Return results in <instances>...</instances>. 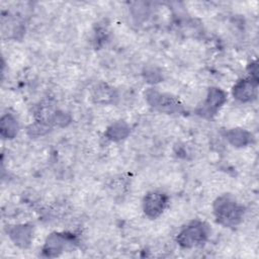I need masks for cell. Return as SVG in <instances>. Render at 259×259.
<instances>
[{"mask_svg": "<svg viewBox=\"0 0 259 259\" xmlns=\"http://www.w3.org/2000/svg\"><path fill=\"white\" fill-rule=\"evenodd\" d=\"M130 126L124 121H115L110 126L107 127L105 136L111 141H121L130 135Z\"/></svg>", "mask_w": 259, "mask_h": 259, "instance_id": "11", "label": "cell"}, {"mask_svg": "<svg viewBox=\"0 0 259 259\" xmlns=\"http://www.w3.org/2000/svg\"><path fill=\"white\" fill-rule=\"evenodd\" d=\"M208 227L201 222H193L183 228L177 236V243L183 248H193L202 245L208 237Z\"/></svg>", "mask_w": 259, "mask_h": 259, "instance_id": "2", "label": "cell"}, {"mask_svg": "<svg viewBox=\"0 0 259 259\" xmlns=\"http://www.w3.org/2000/svg\"><path fill=\"white\" fill-rule=\"evenodd\" d=\"M147 102L155 109L165 113H180L183 111V106L178 99L169 95L160 93L154 89H149L145 93Z\"/></svg>", "mask_w": 259, "mask_h": 259, "instance_id": "3", "label": "cell"}, {"mask_svg": "<svg viewBox=\"0 0 259 259\" xmlns=\"http://www.w3.org/2000/svg\"><path fill=\"white\" fill-rule=\"evenodd\" d=\"M226 100V93L220 88L212 87L208 90L205 100L196 109V112L198 115L204 118H211L213 115L217 114L218 110L223 106Z\"/></svg>", "mask_w": 259, "mask_h": 259, "instance_id": "4", "label": "cell"}, {"mask_svg": "<svg viewBox=\"0 0 259 259\" xmlns=\"http://www.w3.org/2000/svg\"><path fill=\"white\" fill-rule=\"evenodd\" d=\"M257 80V77H251L239 81L233 88L234 97L242 102L251 101L256 95L258 85Z\"/></svg>", "mask_w": 259, "mask_h": 259, "instance_id": "8", "label": "cell"}, {"mask_svg": "<svg viewBox=\"0 0 259 259\" xmlns=\"http://www.w3.org/2000/svg\"><path fill=\"white\" fill-rule=\"evenodd\" d=\"M213 213L219 224L224 227L239 225L244 215V207L230 194L219 196L213 202Z\"/></svg>", "mask_w": 259, "mask_h": 259, "instance_id": "1", "label": "cell"}, {"mask_svg": "<svg viewBox=\"0 0 259 259\" xmlns=\"http://www.w3.org/2000/svg\"><path fill=\"white\" fill-rule=\"evenodd\" d=\"M74 243H76V239L73 235L53 233L47 238L42 253L47 257H56L65 251L68 246L73 245Z\"/></svg>", "mask_w": 259, "mask_h": 259, "instance_id": "5", "label": "cell"}, {"mask_svg": "<svg viewBox=\"0 0 259 259\" xmlns=\"http://www.w3.org/2000/svg\"><path fill=\"white\" fill-rule=\"evenodd\" d=\"M7 234L16 246L20 248H27L32 241L33 228L32 226L27 224L16 225L9 227L7 230Z\"/></svg>", "mask_w": 259, "mask_h": 259, "instance_id": "7", "label": "cell"}, {"mask_svg": "<svg viewBox=\"0 0 259 259\" xmlns=\"http://www.w3.org/2000/svg\"><path fill=\"white\" fill-rule=\"evenodd\" d=\"M227 140L235 147H245L252 142V135L242 128L230 130L227 135Z\"/></svg>", "mask_w": 259, "mask_h": 259, "instance_id": "9", "label": "cell"}, {"mask_svg": "<svg viewBox=\"0 0 259 259\" xmlns=\"http://www.w3.org/2000/svg\"><path fill=\"white\" fill-rule=\"evenodd\" d=\"M0 133L4 139H13L18 133V122L11 114H5L0 121Z\"/></svg>", "mask_w": 259, "mask_h": 259, "instance_id": "10", "label": "cell"}, {"mask_svg": "<svg viewBox=\"0 0 259 259\" xmlns=\"http://www.w3.org/2000/svg\"><path fill=\"white\" fill-rule=\"evenodd\" d=\"M168 202V196L160 191H152L146 194L143 200V209L147 217L151 219L158 218L165 209Z\"/></svg>", "mask_w": 259, "mask_h": 259, "instance_id": "6", "label": "cell"}]
</instances>
